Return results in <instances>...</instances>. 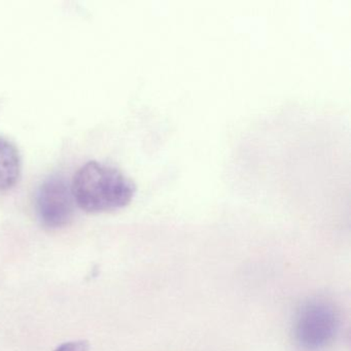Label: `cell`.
I'll list each match as a JSON object with an SVG mask.
<instances>
[{"instance_id":"6da1fadb","label":"cell","mask_w":351,"mask_h":351,"mask_svg":"<svg viewBox=\"0 0 351 351\" xmlns=\"http://www.w3.org/2000/svg\"><path fill=\"white\" fill-rule=\"evenodd\" d=\"M73 199L88 213H104L127 206L136 186L118 168L89 161L77 169L71 182Z\"/></svg>"},{"instance_id":"7a4b0ae2","label":"cell","mask_w":351,"mask_h":351,"mask_svg":"<svg viewBox=\"0 0 351 351\" xmlns=\"http://www.w3.org/2000/svg\"><path fill=\"white\" fill-rule=\"evenodd\" d=\"M339 316L334 306L322 300L306 302L295 315L293 336L301 348L319 351L334 341Z\"/></svg>"},{"instance_id":"3957f363","label":"cell","mask_w":351,"mask_h":351,"mask_svg":"<svg viewBox=\"0 0 351 351\" xmlns=\"http://www.w3.org/2000/svg\"><path fill=\"white\" fill-rule=\"evenodd\" d=\"M71 186L63 176H49L36 192V213L43 225L51 229L64 227L73 219L75 209Z\"/></svg>"},{"instance_id":"277c9868","label":"cell","mask_w":351,"mask_h":351,"mask_svg":"<svg viewBox=\"0 0 351 351\" xmlns=\"http://www.w3.org/2000/svg\"><path fill=\"white\" fill-rule=\"evenodd\" d=\"M21 172V157L17 147L0 137V191L15 186Z\"/></svg>"},{"instance_id":"5b68a950","label":"cell","mask_w":351,"mask_h":351,"mask_svg":"<svg viewBox=\"0 0 351 351\" xmlns=\"http://www.w3.org/2000/svg\"><path fill=\"white\" fill-rule=\"evenodd\" d=\"M90 345L88 341H71V342H65L57 347L54 351H88Z\"/></svg>"}]
</instances>
